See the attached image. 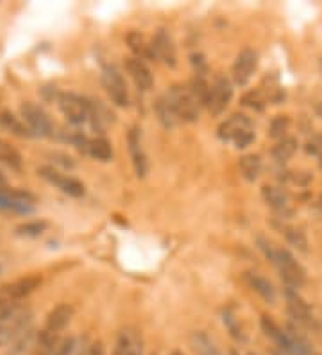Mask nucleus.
Returning a JSON list of instances; mask_svg holds the SVG:
<instances>
[{"instance_id":"f257e3e1","label":"nucleus","mask_w":322,"mask_h":355,"mask_svg":"<svg viewBox=\"0 0 322 355\" xmlns=\"http://www.w3.org/2000/svg\"><path fill=\"white\" fill-rule=\"evenodd\" d=\"M258 248L262 250L267 260H271V264L274 266L279 271L283 282L290 289H299L306 284V269L296 260L292 253L285 250V248L276 246L272 241L267 237H258L256 239Z\"/></svg>"},{"instance_id":"f03ea898","label":"nucleus","mask_w":322,"mask_h":355,"mask_svg":"<svg viewBox=\"0 0 322 355\" xmlns=\"http://www.w3.org/2000/svg\"><path fill=\"white\" fill-rule=\"evenodd\" d=\"M33 327V312L17 300H0V347L13 345Z\"/></svg>"},{"instance_id":"7ed1b4c3","label":"nucleus","mask_w":322,"mask_h":355,"mask_svg":"<svg viewBox=\"0 0 322 355\" xmlns=\"http://www.w3.org/2000/svg\"><path fill=\"white\" fill-rule=\"evenodd\" d=\"M219 139L226 140V142H233L238 149L247 148L254 140L253 122L242 113H235L233 117L224 121L219 126Z\"/></svg>"},{"instance_id":"20e7f679","label":"nucleus","mask_w":322,"mask_h":355,"mask_svg":"<svg viewBox=\"0 0 322 355\" xmlns=\"http://www.w3.org/2000/svg\"><path fill=\"white\" fill-rule=\"evenodd\" d=\"M165 96L172 103L174 110H176L177 117L181 122H195L199 119V112H201V104L193 97L188 87L183 85H174L165 92Z\"/></svg>"},{"instance_id":"39448f33","label":"nucleus","mask_w":322,"mask_h":355,"mask_svg":"<svg viewBox=\"0 0 322 355\" xmlns=\"http://www.w3.org/2000/svg\"><path fill=\"white\" fill-rule=\"evenodd\" d=\"M56 103L64 117L69 119L73 126H81L90 121V99L72 94V92H60Z\"/></svg>"},{"instance_id":"423d86ee","label":"nucleus","mask_w":322,"mask_h":355,"mask_svg":"<svg viewBox=\"0 0 322 355\" xmlns=\"http://www.w3.org/2000/svg\"><path fill=\"white\" fill-rule=\"evenodd\" d=\"M285 300H287V311L290 314L294 321H296L297 325L306 327V329L317 330V318L314 316V312L310 309V305L306 304L305 300L301 298L299 293L296 289H290L287 287L285 291Z\"/></svg>"},{"instance_id":"0eeeda50","label":"nucleus","mask_w":322,"mask_h":355,"mask_svg":"<svg viewBox=\"0 0 322 355\" xmlns=\"http://www.w3.org/2000/svg\"><path fill=\"white\" fill-rule=\"evenodd\" d=\"M102 85L106 88L107 96L116 106L125 108L129 106V90L125 85L124 76L120 74V70L115 65H106L102 69Z\"/></svg>"},{"instance_id":"6e6552de","label":"nucleus","mask_w":322,"mask_h":355,"mask_svg":"<svg viewBox=\"0 0 322 355\" xmlns=\"http://www.w3.org/2000/svg\"><path fill=\"white\" fill-rule=\"evenodd\" d=\"M20 112L24 122L29 126L33 133L38 135V137H51L52 131H54V124H52L51 117L43 112V108H39L38 104L27 101V103L21 104Z\"/></svg>"},{"instance_id":"1a4fd4ad","label":"nucleus","mask_w":322,"mask_h":355,"mask_svg":"<svg viewBox=\"0 0 322 355\" xmlns=\"http://www.w3.org/2000/svg\"><path fill=\"white\" fill-rule=\"evenodd\" d=\"M38 174L39 178L45 180V182L52 183V185H56L57 189H61L64 194L72 196V198H81V196H84V185H82L79 180L60 173V171L51 167V165H43V167H39Z\"/></svg>"},{"instance_id":"9d476101","label":"nucleus","mask_w":322,"mask_h":355,"mask_svg":"<svg viewBox=\"0 0 322 355\" xmlns=\"http://www.w3.org/2000/svg\"><path fill=\"white\" fill-rule=\"evenodd\" d=\"M258 67V54L253 49H244L240 54L236 56L235 63H233V81L240 87H245L253 78L254 70Z\"/></svg>"},{"instance_id":"9b49d317","label":"nucleus","mask_w":322,"mask_h":355,"mask_svg":"<svg viewBox=\"0 0 322 355\" xmlns=\"http://www.w3.org/2000/svg\"><path fill=\"white\" fill-rule=\"evenodd\" d=\"M233 99V85L228 78H217V81L211 87V96L208 108L213 115H222L228 108V104Z\"/></svg>"},{"instance_id":"f8f14e48","label":"nucleus","mask_w":322,"mask_h":355,"mask_svg":"<svg viewBox=\"0 0 322 355\" xmlns=\"http://www.w3.org/2000/svg\"><path fill=\"white\" fill-rule=\"evenodd\" d=\"M127 144H129V153H131V158H133L134 173L138 178H145L147 171H149V162H147L145 151L142 148V135L136 126L131 128L127 135Z\"/></svg>"},{"instance_id":"ddd939ff","label":"nucleus","mask_w":322,"mask_h":355,"mask_svg":"<svg viewBox=\"0 0 322 355\" xmlns=\"http://www.w3.org/2000/svg\"><path fill=\"white\" fill-rule=\"evenodd\" d=\"M125 69H127V74L131 76V79L134 81L140 90L149 92L150 88L154 87V78H152V72H150L149 67L145 65V61H142L140 58H127L125 61Z\"/></svg>"},{"instance_id":"4468645a","label":"nucleus","mask_w":322,"mask_h":355,"mask_svg":"<svg viewBox=\"0 0 322 355\" xmlns=\"http://www.w3.org/2000/svg\"><path fill=\"white\" fill-rule=\"evenodd\" d=\"M39 286H42V278L39 277H26L20 278V280L11 282V284H6V286L0 287V291H2V295L8 300H17V302H20L21 298H26L30 293H35Z\"/></svg>"},{"instance_id":"2eb2a0df","label":"nucleus","mask_w":322,"mask_h":355,"mask_svg":"<svg viewBox=\"0 0 322 355\" xmlns=\"http://www.w3.org/2000/svg\"><path fill=\"white\" fill-rule=\"evenodd\" d=\"M152 44H154V52H156V58L161 60L165 65L168 67H174L177 65V54H176V45L172 42L170 35H168L165 29H159L156 33L154 40H152Z\"/></svg>"},{"instance_id":"dca6fc26","label":"nucleus","mask_w":322,"mask_h":355,"mask_svg":"<svg viewBox=\"0 0 322 355\" xmlns=\"http://www.w3.org/2000/svg\"><path fill=\"white\" fill-rule=\"evenodd\" d=\"M73 316V309L69 304H60L52 309L47 314V323H45V329L51 330V332L60 334L64 327L69 325L70 320Z\"/></svg>"},{"instance_id":"f3484780","label":"nucleus","mask_w":322,"mask_h":355,"mask_svg":"<svg viewBox=\"0 0 322 355\" xmlns=\"http://www.w3.org/2000/svg\"><path fill=\"white\" fill-rule=\"evenodd\" d=\"M127 44L131 47V51L136 54V58L140 60H156V52H154V44L152 42H147L145 36L138 31H131L127 35Z\"/></svg>"},{"instance_id":"a211bd4d","label":"nucleus","mask_w":322,"mask_h":355,"mask_svg":"<svg viewBox=\"0 0 322 355\" xmlns=\"http://www.w3.org/2000/svg\"><path fill=\"white\" fill-rule=\"evenodd\" d=\"M154 110H156V115H158V121L159 124L165 128V130H172V128H176L177 124H179V117H177L176 110H174V106H172V103L168 101V97L161 96L158 97V101H156L154 104Z\"/></svg>"},{"instance_id":"6ab92c4d","label":"nucleus","mask_w":322,"mask_h":355,"mask_svg":"<svg viewBox=\"0 0 322 355\" xmlns=\"http://www.w3.org/2000/svg\"><path fill=\"white\" fill-rule=\"evenodd\" d=\"M0 130L8 131L11 135H17L20 139H26V137H33L35 135L29 130L26 122H21L20 119L15 117L13 113L8 112V110L0 112Z\"/></svg>"},{"instance_id":"aec40b11","label":"nucleus","mask_w":322,"mask_h":355,"mask_svg":"<svg viewBox=\"0 0 322 355\" xmlns=\"http://www.w3.org/2000/svg\"><path fill=\"white\" fill-rule=\"evenodd\" d=\"M262 198L276 212H287L288 208V194L276 185H263L262 187Z\"/></svg>"},{"instance_id":"412c9836","label":"nucleus","mask_w":322,"mask_h":355,"mask_svg":"<svg viewBox=\"0 0 322 355\" xmlns=\"http://www.w3.org/2000/svg\"><path fill=\"white\" fill-rule=\"evenodd\" d=\"M245 280H247V284L251 286V289H253L256 295L262 296L267 304H274L276 289L271 282L267 280V278H263L262 275H258V273H247L245 275Z\"/></svg>"},{"instance_id":"4be33fe9","label":"nucleus","mask_w":322,"mask_h":355,"mask_svg":"<svg viewBox=\"0 0 322 355\" xmlns=\"http://www.w3.org/2000/svg\"><path fill=\"white\" fill-rule=\"evenodd\" d=\"M279 232L283 234L285 241H287L294 250H297V252L301 253H308V237H306V234L303 230L297 228V226L281 225L279 226Z\"/></svg>"},{"instance_id":"5701e85b","label":"nucleus","mask_w":322,"mask_h":355,"mask_svg":"<svg viewBox=\"0 0 322 355\" xmlns=\"http://www.w3.org/2000/svg\"><path fill=\"white\" fill-rule=\"evenodd\" d=\"M297 148H299L297 139H294V137H285V139L279 140L274 148H272V158H274L278 164H285V162H288L294 155H296Z\"/></svg>"},{"instance_id":"b1692460","label":"nucleus","mask_w":322,"mask_h":355,"mask_svg":"<svg viewBox=\"0 0 322 355\" xmlns=\"http://www.w3.org/2000/svg\"><path fill=\"white\" fill-rule=\"evenodd\" d=\"M84 155L91 156V158L99 162H109L113 158L111 144L107 142L106 139H91L88 142V148H86Z\"/></svg>"},{"instance_id":"393cba45","label":"nucleus","mask_w":322,"mask_h":355,"mask_svg":"<svg viewBox=\"0 0 322 355\" xmlns=\"http://www.w3.org/2000/svg\"><path fill=\"white\" fill-rule=\"evenodd\" d=\"M240 173L247 182H256L262 173V158L258 155H245L240 158Z\"/></svg>"},{"instance_id":"a878e982","label":"nucleus","mask_w":322,"mask_h":355,"mask_svg":"<svg viewBox=\"0 0 322 355\" xmlns=\"http://www.w3.org/2000/svg\"><path fill=\"white\" fill-rule=\"evenodd\" d=\"M36 339H38V334L33 330L30 327L29 330L21 334L20 338L11 345V350H9V355H29L33 348H36Z\"/></svg>"},{"instance_id":"bb28decb","label":"nucleus","mask_w":322,"mask_h":355,"mask_svg":"<svg viewBox=\"0 0 322 355\" xmlns=\"http://www.w3.org/2000/svg\"><path fill=\"white\" fill-rule=\"evenodd\" d=\"M192 348L195 355H222L219 348L215 347V343L204 332H193Z\"/></svg>"},{"instance_id":"cd10ccee","label":"nucleus","mask_w":322,"mask_h":355,"mask_svg":"<svg viewBox=\"0 0 322 355\" xmlns=\"http://www.w3.org/2000/svg\"><path fill=\"white\" fill-rule=\"evenodd\" d=\"M188 88L201 106H208V103H210V96H211V88L210 85H208L206 79L202 78V76L195 74V78L190 81Z\"/></svg>"},{"instance_id":"c85d7f7f","label":"nucleus","mask_w":322,"mask_h":355,"mask_svg":"<svg viewBox=\"0 0 322 355\" xmlns=\"http://www.w3.org/2000/svg\"><path fill=\"white\" fill-rule=\"evenodd\" d=\"M0 165H6L11 171L21 169V156L15 148H11L8 142L0 140Z\"/></svg>"},{"instance_id":"c756f323","label":"nucleus","mask_w":322,"mask_h":355,"mask_svg":"<svg viewBox=\"0 0 322 355\" xmlns=\"http://www.w3.org/2000/svg\"><path fill=\"white\" fill-rule=\"evenodd\" d=\"M260 325H262V330L267 338H271L278 347H281V343H283L285 339V329H281V327H279L278 323H274L269 316H262Z\"/></svg>"},{"instance_id":"7c9ffc66","label":"nucleus","mask_w":322,"mask_h":355,"mask_svg":"<svg viewBox=\"0 0 322 355\" xmlns=\"http://www.w3.org/2000/svg\"><path fill=\"white\" fill-rule=\"evenodd\" d=\"M47 230V223L43 221H33V223H24V225L17 226L15 234L20 237H39Z\"/></svg>"},{"instance_id":"2f4dec72","label":"nucleus","mask_w":322,"mask_h":355,"mask_svg":"<svg viewBox=\"0 0 322 355\" xmlns=\"http://www.w3.org/2000/svg\"><path fill=\"white\" fill-rule=\"evenodd\" d=\"M224 325L228 327L229 334H231V336L236 339V341H238V343H244L245 341V332H244V330H242L240 323L236 321V318L233 316L231 312H228V311L224 312Z\"/></svg>"},{"instance_id":"473e14b6","label":"nucleus","mask_w":322,"mask_h":355,"mask_svg":"<svg viewBox=\"0 0 322 355\" xmlns=\"http://www.w3.org/2000/svg\"><path fill=\"white\" fill-rule=\"evenodd\" d=\"M288 126H290V121H288V117H285V115H278V117L272 119L271 122V137L272 139H285V135H287L288 131Z\"/></svg>"},{"instance_id":"72a5a7b5","label":"nucleus","mask_w":322,"mask_h":355,"mask_svg":"<svg viewBox=\"0 0 322 355\" xmlns=\"http://www.w3.org/2000/svg\"><path fill=\"white\" fill-rule=\"evenodd\" d=\"M242 103H244L245 106L253 108V110H262L263 108V99L260 97V94H258V92H249V94H247V96L242 99Z\"/></svg>"},{"instance_id":"f704fd0d","label":"nucleus","mask_w":322,"mask_h":355,"mask_svg":"<svg viewBox=\"0 0 322 355\" xmlns=\"http://www.w3.org/2000/svg\"><path fill=\"white\" fill-rule=\"evenodd\" d=\"M73 347H75V341H73L72 338L64 339V341L60 343V347L54 350V354L52 355H72Z\"/></svg>"},{"instance_id":"c9c22d12","label":"nucleus","mask_w":322,"mask_h":355,"mask_svg":"<svg viewBox=\"0 0 322 355\" xmlns=\"http://www.w3.org/2000/svg\"><path fill=\"white\" fill-rule=\"evenodd\" d=\"M51 156L54 158V162H56V164L63 165L64 169H73V167H75V162H73L70 156L63 155V153H54V155H51Z\"/></svg>"},{"instance_id":"e433bc0d","label":"nucleus","mask_w":322,"mask_h":355,"mask_svg":"<svg viewBox=\"0 0 322 355\" xmlns=\"http://www.w3.org/2000/svg\"><path fill=\"white\" fill-rule=\"evenodd\" d=\"M306 153H310V155H322V140L321 139H314L310 140L308 144H306Z\"/></svg>"},{"instance_id":"4c0bfd02","label":"nucleus","mask_w":322,"mask_h":355,"mask_svg":"<svg viewBox=\"0 0 322 355\" xmlns=\"http://www.w3.org/2000/svg\"><path fill=\"white\" fill-rule=\"evenodd\" d=\"M91 355H104L102 345H95L93 350H91Z\"/></svg>"},{"instance_id":"58836bf2","label":"nucleus","mask_w":322,"mask_h":355,"mask_svg":"<svg viewBox=\"0 0 322 355\" xmlns=\"http://www.w3.org/2000/svg\"><path fill=\"white\" fill-rule=\"evenodd\" d=\"M317 207L322 210V194H321V198H319V201H317Z\"/></svg>"},{"instance_id":"ea45409f","label":"nucleus","mask_w":322,"mask_h":355,"mask_svg":"<svg viewBox=\"0 0 322 355\" xmlns=\"http://www.w3.org/2000/svg\"><path fill=\"white\" fill-rule=\"evenodd\" d=\"M319 165H321V169H322V155L319 156Z\"/></svg>"},{"instance_id":"a19ab883","label":"nucleus","mask_w":322,"mask_h":355,"mask_svg":"<svg viewBox=\"0 0 322 355\" xmlns=\"http://www.w3.org/2000/svg\"><path fill=\"white\" fill-rule=\"evenodd\" d=\"M0 300H8L4 295H2V291H0Z\"/></svg>"},{"instance_id":"79ce46f5","label":"nucleus","mask_w":322,"mask_h":355,"mask_svg":"<svg viewBox=\"0 0 322 355\" xmlns=\"http://www.w3.org/2000/svg\"><path fill=\"white\" fill-rule=\"evenodd\" d=\"M170 355H183V354H181V352H172Z\"/></svg>"},{"instance_id":"37998d69","label":"nucleus","mask_w":322,"mask_h":355,"mask_svg":"<svg viewBox=\"0 0 322 355\" xmlns=\"http://www.w3.org/2000/svg\"><path fill=\"white\" fill-rule=\"evenodd\" d=\"M319 65H321V70H322V58H321V61H319Z\"/></svg>"},{"instance_id":"c03bdc74","label":"nucleus","mask_w":322,"mask_h":355,"mask_svg":"<svg viewBox=\"0 0 322 355\" xmlns=\"http://www.w3.org/2000/svg\"><path fill=\"white\" fill-rule=\"evenodd\" d=\"M247 355H256V354H247Z\"/></svg>"},{"instance_id":"a18cd8bd","label":"nucleus","mask_w":322,"mask_h":355,"mask_svg":"<svg viewBox=\"0 0 322 355\" xmlns=\"http://www.w3.org/2000/svg\"><path fill=\"white\" fill-rule=\"evenodd\" d=\"M314 355H321V354H314Z\"/></svg>"},{"instance_id":"49530a36","label":"nucleus","mask_w":322,"mask_h":355,"mask_svg":"<svg viewBox=\"0 0 322 355\" xmlns=\"http://www.w3.org/2000/svg\"><path fill=\"white\" fill-rule=\"evenodd\" d=\"M276 355H279V354H276Z\"/></svg>"}]
</instances>
